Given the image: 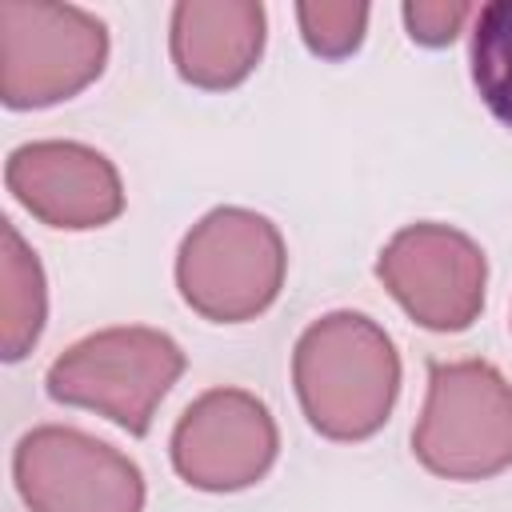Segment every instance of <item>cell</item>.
I'll use <instances>...</instances> for the list:
<instances>
[{
  "mask_svg": "<svg viewBox=\"0 0 512 512\" xmlns=\"http://www.w3.org/2000/svg\"><path fill=\"white\" fill-rule=\"evenodd\" d=\"M184 372L180 344L160 328H104L64 348L44 388L56 404L92 408L120 424L128 436H144L160 400Z\"/></svg>",
  "mask_w": 512,
  "mask_h": 512,
  "instance_id": "obj_2",
  "label": "cell"
},
{
  "mask_svg": "<svg viewBox=\"0 0 512 512\" xmlns=\"http://www.w3.org/2000/svg\"><path fill=\"white\" fill-rule=\"evenodd\" d=\"M168 48L188 84L236 88L264 52V8L252 0H184L172 8Z\"/></svg>",
  "mask_w": 512,
  "mask_h": 512,
  "instance_id": "obj_10",
  "label": "cell"
},
{
  "mask_svg": "<svg viewBox=\"0 0 512 512\" xmlns=\"http://www.w3.org/2000/svg\"><path fill=\"white\" fill-rule=\"evenodd\" d=\"M412 452L444 480L512 468V384L484 360H432Z\"/></svg>",
  "mask_w": 512,
  "mask_h": 512,
  "instance_id": "obj_4",
  "label": "cell"
},
{
  "mask_svg": "<svg viewBox=\"0 0 512 512\" xmlns=\"http://www.w3.org/2000/svg\"><path fill=\"white\" fill-rule=\"evenodd\" d=\"M12 476L32 512H144L140 468L80 428H32L16 444Z\"/></svg>",
  "mask_w": 512,
  "mask_h": 512,
  "instance_id": "obj_7",
  "label": "cell"
},
{
  "mask_svg": "<svg viewBox=\"0 0 512 512\" xmlns=\"http://www.w3.org/2000/svg\"><path fill=\"white\" fill-rule=\"evenodd\" d=\"M8 192L48 228H100L124 212V184L112 160L76 140H32L4 164Z\"/></svg>",
  "mask_w": 512,
  "mask_h": 512,
  "instance_id": "obj_9",
  "label": "cell"
},
{
  "mask_svg": "<svg viewBox=\"0 0 512 512\" xmlns=\"http://www.w3.org/2000/svg\"><path fill=\"white\" fill-rule=\"evenodd\" d=\"M280 228L252 208H212L176 252V288L192 312L216 324L260 316L284 284Z\"/></svg>",
  "mask_w": 512,
  "mask_h": 512,
  "instance_id": "obj_3",
  "label": "cell"
},
{
  "mask_svg": "<svg viewBox=\"0 0 512 512\" xmlns=\"http://www.w3.org/2000/svg\"><path fill=\"white\" fill-rule=\"evenodd\" d=\"M280 452L268 404L244 388H208L172 428V468L200 492H240L256 484Z\"/></svg>",
  "mask_w": 512,
  "mask_h": 512,
  "instance_id": "obj_8",
  "label": "cell"
},
{
  "mask_svg": "<svg viewBox=\"0 0 512 512\" xmlns=\"http://www.w3.org/2000/svg\"><path fill=\"white\" fill-rule=\"evenodd\" d=\"M292 384L308 424L328 440H368L400 392L392 336L364 312H328L292 352Z\"/></svg>",
  "mask_w": 512,
  "mask_h": 512,
  "instance_id": "obj_1",
  "label": "cell"
},
{
  "mask_svg": "<svg viewBox=\"0 0 512 512\" xmlns=\"http://www.w3.org/2000/svg\"><path fill=\"white\" fill-rule=\"evenodd\" d=\"M296 20H300V32H304V44L324 56V60H340L348 52L360 48L364 40V28H368V4H352V0H340V4H296Z\"/></svg>",
  "mask_w": 512,
  "mask_h": 512,
  "instance_id": "obj_13",
  "label": "cell"
},
{
  "mask_svg": "<svg viewBox=\"0 0 512 512\" xmlns=\"http://www.w3.org/2000/svg\"><path fill=\"white\" fill-rule=\"evenodd\" d=\"M468 16H472V8H468V4H460V0H452V4H448V0H420V4H404L408 36H412L416 44H428V48L452 44Z\"/></svg>",
  "mask_w": 512,
  "mask_h": 512,
  "instance_id": "obj_14",
  "label": "cell"
},
{
  "mask_svg": "<svg viewBox=\"0 0 512 512\" xmlns=\"http://www.w3.org/2000/svg\"><path fill=\"white\" fill-rule=\"evenodd\" d=\"M376 276L416 324L432 332H464L484 308L488 260L460 228L420 220L380 248Z\"/></svg>",
  "mask_w": 512,
  "mask_h": 512,
  "instance_id": "obj_6",
  "label": "cell"
},
{
  "mask_svg": "<svg viewBox=\"0 0 512 512\" xmlns=\"http://www.w3.org/2000/svg\"><path fill=\"white\" fill-rule=\"evenodd\" d=\"M48 292L36 252L12 220H0V348L4 360H24L44 332Z\"/></svg>",
  "mask_w": 512,
  "mask_h": 512,
  "instance_id": "obj_11",
  "label": "cell"
},
{
  "mask_svg": "<svg viewBox=\"0 0 512 512\" xmlns=\"http://www.w3.org/2000/svg\"><path fill=\"white\" fill-rule=\"evenodd\" d=\"M472 84L488 112L512 128V0L484 4L472 28Z\"/></svg>",
  "mask_w": 512,
  "mask_h": 512,
  "instance_id": "obj_12",
  "label": "cell"
},
{
  "mask_svg": "<svg viewBox=\"0 0 512 512\" xmlns=\"http://www.w3.org/2000/svg\"><path fill=\"white\" fill-rule=\"evenodd\" d=\"M108 60V28L72 4H0V100L48 108L84 92Z\"/></svg>",
  "mask_w": 512,
  "mask_h": 512,
  "instance_id": "obj_5",
  "label": "cell"
}]
</instances>
